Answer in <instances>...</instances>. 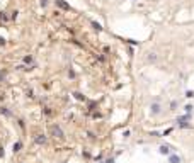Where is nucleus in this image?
I'll return each mask as SVG.
<instances>
[{"mask_svg": "<svg viewBox=\"0 0 194 163\" xmlns=\"http://www.w3.org/2000/svg\"><path fill=\"white\" fill-rule=\"evenodd\" d=\"M55 4H56V7H60L63 10H70V4H66L65 0H55Z\"/></svg>", "mask_w": 194, "mask_h": 163, "instance_id": "obj_7", "label": "nucleus"}, {"mask_svg": "<svg viewBox=\"0 0 194 163\" xmlns=\"http://www.w3.org/2000/svg\"><path fill=\"white\" fill-rule=\"evenodd\" d=\"M177 107H179V100H170L168 109H170V111H177Z\"/></svg>", "mask_w": 194, "mask_h": 163, "instance_id": "obj_11", "label": "nucleus"}, {"mask_svg": "<svg viewBox=\"0 0 194 163\" xmlns=\"http://www.w3.org/2000/svg\"><path fill=\"white\" fill-rule=\"evenodd\" d=\"M4 155H5V151H4V148L0 146V158H4Z\"/></svg>", "mask_w": 194, "mask_h": 163, "instance_id": "obj_22", "label": "nucleus"}, {"mask_svg": "<svg viewBox=\"0 0 194 163\" xmlns=\"http://www.w3.org/2000/svg\"><path fill=\"white\" fill-rule=\"evenodd\" d=\"M0 19H2V21H9V17H7L5 14H0Z\"/></svg>", "mask_w": 194, "mask_h": 163, "instance_id": "obj_21", "label": "nucleus"}, {"mask_svg": "<svg viewBox=\"0 0 194 163\" xmlns=\"http://www.w3.org/2000/svg\"><path fill=\"white\" fill-rule=\"evenodd\" d=\"M39 4H41V7H48L49 0H39Z\"/></svg>", "mask_w": 194, "mask_h": 163, "instance_id": "obj_18", "label": "nucleus"}, {"mask_svg": "<svg viewBox=\"0 0 194 163\" xmlns=\"http://www.w3.org/2000/svg\"><path fill=\"white\" fill-rule=\"evenodd\" d=\"M17 15H19V12H17V10H14L12 15H10V19H12V21H15V19H17Z\"/></svg>", "mask_w": 194, "mask_h": 163, "instance_id": "obj_19", "label": "nucleus"}, {"mask_svg": "<svg viewBox=\"0 0 194 163\" xmlns=\"http://www.w3.org/2000/svg\"><path fill=\"white\" fill-rule=\"evenodd\" d=\"M185 97H187V99H192V97H194V90H187V92H185Z\"/></svg>", "mask_w": 194, "mask_h": 163, "instance_id": "obj_17", "label": "nucleus"}, {"mask_svg": "<svg viewBox=\"0 0 194 163\" xmlns=\"http://www.w3.org/2000/svg\"><path fill=\"white\" fill-rule=\"evenodd\" d=\"M162 111H164V105H162L160 100H153L150 104V116L151 117H158L162 114Z\"/></svg>", "mask_w": 194, "mask_h": 163, "instance_id": "obj_2", "label": "nucleus"}, {"mask_svg": "<svg viewBox=\"0 0 194 163\" xmlns=\"http://www.w3.org/2000/svg\"><path fill=\"white\" fill-rule=\"evenodd\" d=\"M43 112H44V116H51V114H53V111H51L49 107H44Z\"/></svg>", "mask_w": 194, "mask_h": 163, "instance_id": "obj_16", "label": "nucleus"}, {"mask_svg": "<svg viewBox=\"0 0 194 163\" xmlns=\"http://www.w3.org/2000/svg\"><path fill=\"white\" fill-rule=\"evenodd\" d=\"M68 77L70 78H75V72H73V70H68Z\"/></svg>", "mask_w": 194, "mask_h": 163, "instance_id": "obj_20", "label": "nucleus"}, {"mask_svg": "<svg viewBox=\"0 0 194 163\" xmlns=\"http://www.w3.org/2000/svg\"><path fill=\"white\" fill-rule=\"evenodd\" d=\"M0 114H4V116H10V111H7V107H0Z\"/></svg>", "mask_w": 194, "mask_h": 163, "instance_id": "obj_14", "label": "nucleus"}, {"mask_svg": "<svg viewBox=\"0 0 194 163\" xmlns=\"http://www.w3.org/2000/svg\"><path fill=\"white\" fill-rule=\"evenodd\" d=\"M167 160H168V163H181V161H182V158H181V156H179V155L175 153V151L168 155V156H167Z\"/></svg>", "mask_w": 194, "mask_h": 163, "instance_id": "obj_6", "label": "nucleus"}, {"mask_svg": "<svg viewBox=\"0 0 194 163\" xmlns=\"http://www.w3.org/2000/svg\"><path fill=\"white\" fill-rule=\"evenodd\" d=\"M34 143H36V145H39V146H44L48 143V138L44 136V134H36V136H34Z\"/></svg>", "mask_w": 194, "mask_h": 163, "instance_id": "obj_5", "label": "nucleus"}, {"mask_svg": "<svg viewBox=\"0 0 194 163\" xmlns=\"http://www.w3.org/2000/svg\"><path fill=\"white\" fill-rule=\"evenodd\" d=\"M147 61H148V63H151V65H155L157 61H158V56H157V53H148Z\"/></svg>", "mask_w": 194, "mask_h": 163, "instance_id": "obj_8", "label": "nucleus"}, {"mask_svg": "<svg viewBox=\"0 0 194 163\" xmlns=\"http://www.w3.org/2000/svg\"><path fill=\"white\" fill-rule=\"evenodd\" d=\"M0 46H5V39L4 38H0Z\"/></svg>", "mask_w": 194, "mask_h": 163, "instance_id": "obj_24", "label": "nucleus"}, {"mask_svg": "<svg viewBox=\"0 0 194 163\" xmlns=\"http://www.w3.org/2000/svg\"><path fill=\"white\" fill-rule=\"evenodd\" d=\"M104 163H114V158H107V160H104Z\"/></svg>", "mask_w": 194, "mask_h": 163, "instance_id": "obj_23", "label": "nucleus"}, {"mask_svg": "<svg viewBox=\"0 0 194 163\" xmlns=\"http://www.w3.org/2000/svg\"><path fill=\"white\" fill-rule=\"evenodd\" d=\"M22 146H24V145H22V141H15V143H14V146H12V151H14V153H19V151L22 150Z\"/></svg>", "mask_w": 194, "mask_h": 163, "instance_id": "obj_9", "label": "nucleus"}, {"mask_svg": "<svg viewBox=\"0 0 194 163\" xmlns=\"http://www.w3.org/2000/svg\"><path fill=\"white\" fill-rule=\"evenodd\" d=\"M100 163H104V161H100Z\"/></svg>", "mask_w": 194, "mask_h": 163, "instance_id": "obj_28", "label": "nucleus"}, {"mask_svg": "<svg viewBox=\"0 0 194 163\" xmlns=\"http://www.w3.org/2000/svg\"><path fill=\"white\" fill-rule=\"evenodd\" d=\"M191 121H192V114H184V116H181V117H177L175 119V124L181 129H191L192 128Z\"/></svg>", "mask_w": 194, "mask_h": 163, "instance_id": "obj_1", "label": "nucleus"}, {"mask_svg": "<svg viewBox=\"0 0 194 163\" xmlns=\"http://www.w3.org/2000/svg\"><path fill=\"white\" fill-rule=\"evenodd\" d=\"M22 61H24V65H32L34 63V58H32L31 55H26L24 58H22ZM32 66H34V65H32Z\"/></svg>", "mask_w": 194, "mask_h": 163, "instance_id": "obj_10", "label": "nucleus"}, {"mask_svg": "<svg viewBox=\"0 0 194 163\" xmlns=\"http://www.w3.org/2000/svg\"><path fill=\"white\" fill-rule=\"evenodd\" d=\"M158 153L160 155H165V156H168L170 153H174V148L168 145H160L158 146Z\"/></svg>", "mask_w": 194, "mask_h": 163, "instance_id": "obj_4", "label": "nucleus"}, {"mask_svg": "<svg viewBox=\"0 0 194 163\" xmlns=\"http://www.w3.org/2000/svg\"><path fill=\"white\" fill-rule=\"evenodd\" d=\"M75 99H77V100H83V102H85V97H83V95L82 94H78V92H75Z\"/></svg>", "mask_w": 194, "mask_h": 163, "instance_id": "obj_15", "label": "nucleus"}, {"mask_svg": "<svg viewBox=\"0 0 194 163\" xmlns=\"http://www.w3.org/2000/svg\"><path fill=\"white\" fill-rule=\"evenodd\" d=\"M49 131H51V134L55 138H58V139H63V138H65L63 129H61V126H58V124H53L51 128H49Z\"/></svg>", "mask_w": 194, "mask_h": 163, "instance_id": "obj_3", "label": "nucleus"}, {"mask_svg": "<svg viewBox=\"0 0 194 163\" xmlns=\"http://www.w3.org/2000/svg\"><path fill=\"white\" fill-rule=\"evenodd\" d=\"M131 2H134V0H131Z\"/></svg>", "mask_w": 194, "mask_h": 163, "instance_id": "obj_26", "label": "nucleus"}, {"mask_svg": "<svg viewBox=\"0 0 194 163\" xmlns=\"http://www.w3.org/2000/svg\"><path fill=\"white\" fill-rule=\"evenodd\" d=\"M63 163H66V161H63Z\"/></svg>", "mask_w": 194, "mask_h": 163, "instance_id": "obj_27", "label": "nucleus"}, {"mask_svg": "<svg viewBox=\"0 0 194 163\" xmlns=\"http://www.w3.org/2000/svg\"><path fill=\"white\" fill-rule=\"evenodd\" d=\"M184 111H185V114H192L194 105H192V104H187V105H184Z\"/></svg>", "mask_w": 194, "mask_h": 163, "instance_id": "obj_12", "label": "nucleus"}, {"mask_svg": "<svg viewBox=\"0 0 194 163\" xmlns=\"http://www.w3.org/2000/svg\"><path fill=\"white\" fill-rule=\"evenodd\" d=\"M92 27H94L97 32H100V31H102V26H100L99 22H95V21H92Z\"/></svg>", "mask_w": 194, "mask_h": 163, "instance_id": "obj_13", "label": "nucleus"}, {"mask_svg": "<svg viewBox=\"0 0 194 163\" xmlns=\"http://www.w3.org/2000/svg\"><path fill=\"white\" fill-rule=\"evenodd\" d=\"M129 134H131L129 131H124V133H123V136H124V138H129Z\"/></svg>", "mask_w": 194, "mask_h": 163, "instance_id": "obj_25", "label": "nucleus"}]
</instances>
